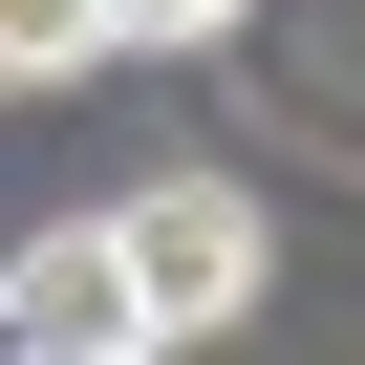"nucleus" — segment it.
Wrapping results in <instances>:
<instances>
[{"mask_svg": "<svg viewBox=\"0 0 365 365\" xmlns=\"http://www.w3.org/2000/svg\"><path fill=\"white\" fill-rule=\"evenodd\" d=\"M86 22H108V43H215L237 0H86Z\"/></svg>", "mask_w": 365, "mask_h": 365, "instance_id": "20e7f679", "label": "nucleus"}, {"mask_svg": "<svg viewBox=\"0 0 365 365\" xmlns=\"http://www.w3.org/2000/svg\"><path fill=\"white\" fill-rule=\"evenodd\" d=\"M86 65H108L86 0H0V86H86Z\"/></svg>", "mask_w": 365, "mask_h": 365, "instance_id": "7ed1b4c3", "label": "nucleus"}, {"mask_svg": "<svg viewBox=\"0 0 365 365\" xmlns=\"http://www.w3.org/2000/svg\"><path fill=\"white\" fill-rule=\"evenodd\" d=\"M86 237H108V279H129V322H150V365H172V344H215V322L258 301V258H279L237 172H150V194H129V215H86Z\"/></svg>", "mask_w": 365, "mask_h": 365, "instance_id": "f257e3e1", "label": "nucleus"}, {"mask_svg": "<svg viewBox=\"0 0 365 365\" xmlns=\"http://www.w3.org/2000/svg\"><path fill=\"white\" fill-rule=\"evenodd\" d=\"M0 365H150V322H129V279H108L86 215L0 258Z\"/></svg>", "mask_w": 365, "mask_h": 365, "instance_id": "f03ea898", "label": "nucleus"}]
</instances>
